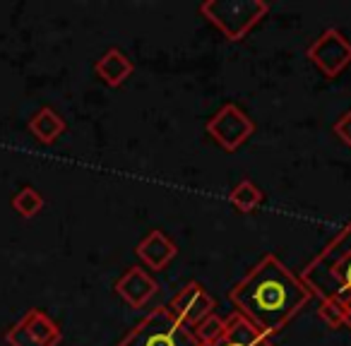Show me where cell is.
<instances>
[{
	"instance_id": "6da1fadb",
	"label": "cell",
	"mask_w": 351,
	"mask_h": 346,
	"mask_svg": "<svg viewBox=\"0 0 351 346\" xmlns=\"http://www.w3.org/2000/svg\"><path fill=\"white\" fill-rule=\"evenodd\" d=\"M313 298L311 288L277 255H265L229 291L236 312L267 336L279 334Z\"/></svg>"
},
{
	"instance_id": "7a4b0ae2",
	"label": "cell",
	"mask_w": 351,
	"mask_h": 346,
	"mask_svg": "<svg viewBox=\"0 0 351 346\" xmlns=\"http://www.w3.org/2000/svg\"><path fill=\"white\" fill-rule=\"evenodd\" d=\"M301 282L320 301H335L344 308L351 330V221L306 264Z\"/></svg>"
},
{
	"instance_id": "3957f363",
	"label": "cell",
	"mask_w": 351,
	"mask_h": 346,
	"mask_svg": "<svg viewBox=\"0 0 351 346\" xmlns=\"http://www.w3.org/2000/svg\"><path fill=\"white\" fill-rule=\"evenodd\" d=\"M118 346H202L193 327L181 322L169 306H159L147 312L121 341Z\"/></svg>"
},
{
	"instance_id": "277c9868",
	"label": "cell",
	"mask_w": 351,
	"mask_h": 346,
	"mask_svg": "<svg viewBox=\"0 0 351 346\" xmlns=\"http://www.w3.org/2000/svg\"><path fill=\"white\" fill-rule=\"evenodd\" d=\"M267 12L269 5L265 0H207L200 5V15L229 41H243Z\"/></svg>"
},
{
	"instance_id": "5b68a950",
	"label": "cell",
	"mask_w": 351,
	"mask_h": 346,
	"mask_svg": "<svg viewBox=\"0 0 351 346\" xmlns=\"http://www.w3.org/2000/svg\"><path fill=\"white\" fill-rule=\"evenodd\" d=\"M207 135L224 151H239L255 132V123L243 108L236 103H224L215 116L207 121Z\"/></svg>"
},
{
	"instance_id": "8992f818",
	"label": "cell",
	"mask_w": 351,
	"mask_h": 346,
	"mask_svg": "<svg viewBox=\"0 0 351 346\" xmlns=\"http://www.w3.org/2000/svg\"><path fill=\"white\" fill-rule=\"evenodd\" d=\"M308 60L320 70L325 77L335 79L351 65V41L339 29L330 27L325 29L311 46H308Z\"/></svg>"
},
{
	"instance_id": "52a82bcc",
	"label": "cell",
	"mask_w": 351,
	"mask_h": 346,
	"mask_svg": "<svg viewBox=\"0 0 351 346\" xmlns=\"http://www.w3.org/2000/svg\"><path fill=\"white\" fill-rule=\"evenodd\" d=\"M169 310L173 312L188 327H195L215 312V298L205 291L200 282H188L181 291L176 293L169 303Z\"/></svg>"
},
{
	"instance_id": "ba28073f",
	"label": "cell",
	"mask_w": 351,
	"mask_h": 346,
	"mask_svg": "<svg viewBox=\"0 0 351 346\" xmlns=\"http://www.w3.org/2000/svg\"><path fill=\"white\" fill-rule=\"evenodd\" d=\"M207 346H274V344L245 315L231 312L229 317H224V332H221V336Z\"/></svg>"
},
{
	"instance_id": "9c48e42d",
	"label": "cell",
	"mask_w": 351,
	"mask_h": 346,
	"mask_svg": "<svg viewBox=\"0 0 351 346\" xmlns=\"http://www.w3.org/2000/svg\"><path fill=\"white\" fill-rule=\"evenodd\" d=\"M156 282L145 272L142 267H130L121 279L116 282L113 291L132 308V310H142L147 303L152 301V296L156 293Z\"/></svg>"
},
{
	"instance_id": "30bf717a",
	"label": "cell",
	"mask_w": 351,
	"mask_h": 346,
	"mask_svg": "<svg viewBox=\"0 0 351 346\" xmlns=\"http://www.w3.org/2000/svg\"><path fill=\"white\" fill-rule=\"evenodd\" d=\"M135 255L149 269H164L166 264L178 255V248H176V243L164 234V231L154 229L137 243Z\"/></svg>"
},
{
	"instance_id": "8fae6325",
	"label": "cell",
	"mask_w": 351,
	"mask_h": 346,
	"mask_svg": "<svg viewBox=\"0 0 351 346\" xmlns=\"http://www.w3.org/2000/svg\"><path fill=\"white\" fill-rule=\"evenodd\" d=\"M94 73H97L99 79L106 82L108 87H121V84L135 73V65H132V60L128 58L121 49H108L101 58H97Z\"/></svg>"
},
{
	"instance_id": "7c38bea8",
	"label": "cell",
	"mask_w": 351,
	"mask_h": 346,
	"mask_svg": "<svg viewBox=\"0 0 351 346\" xmlns=\"http://www.w3.org/2000/svg\"><path fill=\"white\" fill-rule=\"evenodd\" d=\"M22 327L27 330V334L41 346H58L60 339H63V332H60V325L49 317L44 310L39 308H29V310L22 315Z\"/></svg>"
},
{
	"instance_id": "4fadbf2b",
	"label": "cell",
	"mask_w": 351,
	"mask_h": 346,
	"mask_svg": "<svg viewBox=\"0 0 351 346\" xmlns=\"http://www.w3.org/2000/svg\"><path fill=\"white\" fill-rule=\"evenodd\" d=\"M27 127H29V132L39 142H44V145H53V142L58 140L65 130H68V123H65V118L60 116L56 108L44 106L29 118Z\"/></svg>"
},
{
	"instance_id": "5bb4252c",
	"label": "cell",
	"mask_w": 351,
	"mask_h": 346,
	"mask_svg": "<svg viewBox=\"0 0 351 346\" xmlns=\"http://www.w3.org/2000/svg\"><path fill=\"white\" fill-rule=\"evenodd\" d=\"M263 200H265V193L250 181H241L239 186L229 193L231 207H234L236 212H241V214H250L253 210H258V207L263 205Z\"/></svg>"
},
{
	"instance_id": "9a60e30c",
	"label": "cell",
	"mask_w": 351,
	"mask_h": 346,
	"mask_svg": "<svg viewBox=\"0 0 351 346\" xmlns=\"http://www.w3.org/2000/svg\"><path fill=\"white\" fill-rule=\"evenodd\" d=\"M10 205H12V210H15L20 217H25V219H32V217H36L41 210H44L46 200H44V195H41V193L36 190L34 186H25V188H20L15 195H12Z\"/></svg>"
},
{
	"instance_id": "2e32d148",
	"label": "cell",
	"mask_w": 351,
	"mask_h": 346,
	"mask_svg": "<svg viewBox=\"0 0 351 346\" xmlns=\"http://www.w3.org/2000/svg\"><path fill=\"white\" fill-rule=\"evenodd\" d=\"M193 332H195V336L200 339L202 346L212 344V341L219 339L221 332H224V317H219V315H215V312H212V315H207L200 325L193 327Z\"/></svg>"
},
{
	"instance_id": "e0dca14e",
	"label": "cell",
	"mask_w": 351,
	"mask_h": 346,
	"mask_svg": "<svg viewBox=\"0 0 351 346\" xmlns=\"http://www.w3.org/2000/svg\"><path fill=\"white\" fill-rule=\"evenodd\" d=\"M317 315H320V320L325 322L327 327H332V330H339V327H346V312L341 306H337L335 301H320V308H317Z\"/></svg>"
},
{
	"instance_id": "ac0fdd59",
	"label": "cell",
	"mask_w": 351,
	"mask_h": 346,
	"mask_svg": "<svg viewBox=\"0 0 351 346\" xmlns=\"http://www.w3.org/2000/svg\"><path fill=\"white\" fill-rule=\"evenodd\" d=\"M5 341H8L10 346H41V344H36V341L32 339L29 334H27V330L22 327V322L12 325L10 330L5 332Z\"/></svg>"
},
{
	"instance_id": "d6986e66",
	"label": "cell",
	"mask_w": 351,
	"mask_h": 346,
	"mask_svg": "<svg viewBox=\"0 0 351 346\" xmlns=\"http://www.w3.org/2000/svg\"><path fill=\"white\" fill-rule=\"evenodd\" d=\"M332 132H335V135L339 137L346 147H351V111L341 113L339 121L332 125Z\"/></svg>"
}]
</instances>
